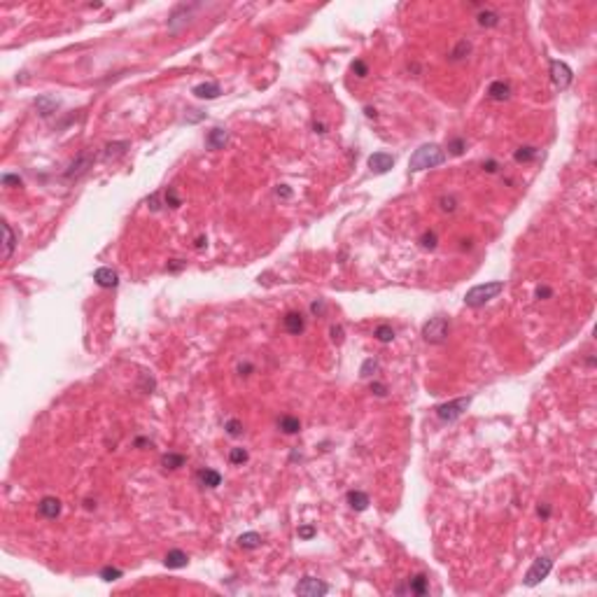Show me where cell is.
Instances as JSON below:
<instances>
[{"label":"cell","instance_id":"obj_1","mask_svg":"<svg viewBox=\"0 0 597 597\" xmlns=\"http://www.w3.org/2000/svg\"><path fill=\"white\" fill-rule=\"evenodd\" d=\"M443 161H446V152L439 145H434V142L432 145H422V147H417L413 152V156H411L409 171L417 173V171H427V168H436Z\"/></svg>","mask_w":597,"mask_h":597},{"label":"cell","instance_id":"obj_2","mask_svg":"<svg viewBox=\"0 0 597 597\" xmlns=\"http://www.w3.org/2000/svg\"><path fill=\"white\" fill-rule=\"evenodd\" d=\"M504 292V282L502 280H495V282H485V285H476L471 287L464 296V303L469 308H481L488 301H492L497 294Z\"/></svg>","mask_w":597,"mask_h":597},{"label":"cell","instance_id":"obj_3","mask_svg":"<svg viewBox=\"0 0 597 597\" xmlns=\"http://www.w3.org/2000/svg\"><path fill=\"white\" fill-rule=\"evenodd\" d=\"M448 329H450V320L448 318H443V315H439V318H432V320H427L425 324H422V338H425L427 343H432V345L446 343V338H448Z\"/></svg>","mask_w":597,"mask_h":597},{"label":"cell","instance_id":"obj_4","mask_svg":"<svg viewBox=\"0 0 597 597\" xmlns=\"http://www.w3.org/2000/svg\"><path fill=\"white\" fill-rule=\"evenodd\" d=\"M469 404H471V397H459V399L446 401L441 406H436V417L443 420V422H453L469 409Z\"/></svg>","mask_w":597,"mask_h":597},{"label":"cell","instance_id":"obj_5","mask_svg":"<svg viewBox=\"0 0 597 597\" xmlns=\"http://www.w3.org/2000/svg\"><path fill=\"white\" fill-rule=\"evenodd\" d=\"M551 569H553V560H551V557H537V560L532 562V567L527 569V574H525V586H527V588L539 586L541 581L551 574Z\"/></svg>","mask_w":597,"mask_h":597},{"label":"cell","instance_id":"obj_6","mask_svg":"<svg viewBox=\"0 0 597 597\" xmlns=\"http://www.w3.org/2000/svg\"><path fill=\"white\" fill-rule=\"evenodd\" d=\"M93 161H96V154H93L91 149H84L82 154H77V159H75L73 164L68 166L66 178H68V180H80L82 175H87V173H89V168L93 166Z\"/></svg>","mask_w":597,"mask_h":597},{"label":"cell","instance_id":"obj_7","mask_svg":"<svg viewBox=\"0 0 597 597\" xmlns=\"http://www.w3.org/2000/svg\"><path fill=\"white\" fill-rule=\"evenodd\" d=\"M294 593L296 595H303V597H322L329 593V586L324 581L315 579V576H306L301 583H296Z\"/></svg>","mask_w":597,"mask_h":597},{"label":"cell","instance_id":"obj_8","mask_svg":"<svg viewBox=\"0 0 597 597\" xmlns=\"http://www.w3.org/2000/svg\"><path fill=\"white\" fill-rule=\"evenodd\" d=\"M551 80H553V84H555L557 89H567L572 84V68L567 66L564 61L553 58L551 61Z\"/></svg>","mask_w":597,"mask_h":597},{"label":"cell","instance_id":"obj_9","mask_svg":"<svg viewBox=\"0 0 597 597\" xmlns=\"http://www.w3.org/2000/svg\"><path fill=\"white\" fill-rule=\"evenodd\" d=\"M191 9H194V5H178V7L173 9L171 19H168V31H171V33H178L182 26H187V24H189Z\"/></svg>","mask_w":597,"mask_h":597},{"label":"cell","instance_id":"obj_10","mask_svg":"<svg viewBox=\"0 0 597 597\" xmlns=\"http://www.w3.org/2000/svg\"><path fill=\"white\" fill-rule=\"evenodd\" d=\"M394 166V156L387 152H373L368 156V168L373 173H387Z\"/></svg>","mask_w":597,"mask_h":597},{"label":"cell","instance_id":"obj_11","mask_svg":"<svg viewBox=\"0 0 597 597\" xmlns=\"http://www.w3.org/2000/svg\"><path fill=\"white\" fill-rule=\"evenodd\" d=\"M93 280H96V285L105 287V289H110V287H117V282H119V278H117V271H112L110 266H100V269H96V273H93Z\"/></svg>","mask_w":597,"mask_h":597},{"label":"cell","instance_id":"obj_12","mask_svg":"<svg viewBox=\"0 0 597 597\" xmlns=\"http://www.w3.org/2000/svg\"><path fill=\"white\" fill-rule=\"evenodd\" d=\"M38 511H40L42 518H58V513H61V499L42 497L40 504H38Z\"/></svg>","mask_w":597,"mask_h":597},{"label":"cell","instance_id":"obj_13","mask_svg":"<svg viewBox=\"0 0 597 597\" xmlns=\"http://www.w3.org/2000/svg\"><path fill=\"white\" fill-rule=\"evenodd\" d=\"M282 324H285V329L289 331V334H294V336H299L306 329V322H303V315L301 313H296V311H289L282 318Z\"/></svg>","mask_w":597,"mask_h":597},{"label":"cell","instance_id":"obj_14","mask_svg":"<svg viewBox=\"0 0 597 597\" xmlns=\"http://www.w3.org/2000/svg\"><path fill=\"white\" fill-rule=\"evenodd\" d=\"M58 105H61V100H58L56 96H40V98H35V110H38L42 117L54 115V112L58 110Z\"/></svg>","mask_w":597,"mask_h":597},{"label":"cell","instance_id":"obj_15","mask_svg":"<svg viewBox=\"0 0 597 597\" xmlns=\"http://www.w3.org/2000/svg\"><path fill=\"white\" fill-rule=\"evenodd\" d=\"M189 557L184 551H180V548H173V551H168L164 557V564L168 567V569H182V567H187Z\"/></svg>","mask_w":597,"mask_h":597},{"label":"cell","instance_id":"obj_16","mask_svg":"<svg viewBox=\"0 0 597 597\" xmlns=\"http://www.w3.org/2000/svg\"><path fill=\"white\" fill-rule=\"evenodd\" d=\"M222 93V89H220V84L217 82H203V84H196L194 87V96L196 98H203V100H213V98H217Z\"/></svg>","mask_w":597,"mask_h":597},{"label":"cell","instance_id":"obj_17","mask_svg":"<svg viewBox=\"0 0 597 597\" xmlns=\"http://www.w3.org/2000/svg\"><path fill=\"white\" fill-rule=\"evenodd\" d=\"M131 147L129 145V140H117V142H110V145H105V152H103V159L105 161H115V159H119V156L126 154V149Z\"/></svg>","mask_w":597,"mask_h":597},{"label":"cell","instance_id":"obj_18","mask_svg":"<svg viewBox=\"0 0 597 597\" xmlns=\"http://www.w3.org/2000/svg\"><path fill=\"white\" fill-rule=\"evenodd\" d=\"M227 140H229V136H227L224 129H213L205 136V145H208V149H224Z\"/></svg>","mask_w":597,"mask_h":597},{"label":"cell","instance_id":"obj_19","mask_svg":"<svg viewBox=\"0 0 597 597\" xmlns=\"http://www.w3.org/2000/svg\"><path fill=\"white\" fill-rule=\"evenodd\" d=\"M198 483L201 485H205V488H217V485H222V474L220 471H215V469H201L196 474Z\"/></svg>","mask_w":597,"mask_h":597},{"label":"cell","instance_id":"obj_20","mask_svg":"<svg viewBox=\"0 0 597 597\" xmlns=\"http://www.w3.org/2000/svg\"><path fill=\"white\" fill-rule=\"evenodd\" d=\"M348 504L352 511H367L368 506V495L362 490H350L348 492Z\"/></svg>","mask_w":597,"mask_h":597},{"label":"cell","instance_id":"obj_21","mask_svg":"<svg viewBox=\"0 0 597 597\" xmlns=\"http://www.w3.org/2000/svg\"><path fill=\"white\" fill-rule=\"evenodd\" d=\"M488 96H490L492 100H506L508 96H511V89H508L506 82H502V80H497V82H492L490 87H488Z\"/></svg>","mask_w":597,"mask_h":597},{"label":"cell","instance_id":"obj_22","mask_svg":"<svg viewBox=\"0 0 597 597\" xmlns=\"http://www.w3.org/2000/svg\"><path fill=\"white\" fill-rule=\"evenodd\" d=\"M2 231H5V250H2V259H9L12 252H14V245H17V238H14V231L9 224H2Z\"/></svg>","mask_w":597,"mask_h":597},{"label":"cell","instance_id":"obj_23","mask_svg":"<svg viewBox=\"0 0 597 597\" xmlns=\"http://www.w3.org/2000/svg\"><path fill=\"white\" fill-rule=\"evenodd\" d=\"M238 546L240 548H259L262 546V534H257V532H245V534L238 537Z\"/></svg>","mask_w":597,"mask_h":597},{"label":"cell","instance_id":"obj_24","mask_svg":"<svg viewBox=\"0 0 597 597\" xmlns=\"http://www.w3.org/2000/svg\"><path fill=\"white\" fill-rule=\"evenodd\" d=\"M278 427L285 434H296L299 429H301V422H299V417H294V415H282L278 420Z\"/></svg>","mask_w":597,"mask_h":597},{"label":"cell","instance_id":"obj_25","mask_svg":"<svg viewBox=\"0 0 597 597\" xmlns=\"http://www.w3.org/2000/svg\"><path fill=\"white\" fill-rule=\"evenodd\" d=\"M409 593H413V595H425L427 593V576L425 574H417V576H413V579L409 581Z\"/></svg>","mask_w":597,"mask_h":597},{"label":"cell","instance_id":"obj_26","mask_svg":"<svg viewBox=\"0 0 597 597\" xmlns=\"http://www.w3.org/2000/svg\"><path fill=\"white\" fill-rule=\"evenodd\" d=\"M161 466H164V469H180V466H184V455L166 453L164 458H161Z\"/></svg>","mask_w":597,"mask_h":597},{"label":"cell","instance_id":"obj_27","mask_svg":"<svg viewBox=\"0 0 597 597\" xmlns=\"http://www.w3.org/2000/svg\"><path fill=\"white\" fill-rule=\"evenodd\" d=\"M478 24L485 26V28H492V26L499 24V14L492 12V9H481L478 12Z\"/></svg>","mask_w":597,"mask_h":597},{"label":"cell","instance_id":"obj_28","mask_svg":"<svg viewBox=\"0 0 597 597\" xmlns=\"http://www.w3.org/2000/svg\"><path fill=\"white\" fill-rule=\"evenodd\" d=\"M513 159L518 161V164H527V161H532V159H537V149L530 147V145H525V147H518L515 149Z\"/></svg>","mask_w":597,"mask_h":597},{"label":"cell","instance_id":"obj_29","mask_svg":"<svg viewBox=\"0 0 597 597\" xmlns=\"http://www.w3.org/2000/svg\"><path fill=\"white\" fill-rule=\"evenodd\" d=\"M471 51V45H469V40H459L458 47L453 49V54H450V61H462V58L466 56Z\"/></svg>","mask_w":597,"mask_h":597},{"label":"cell","instance_id":"obj_30","mask_svg":"<svg viewBox=\"0 0 597 597\" xmlns=\"http://www.w3.org/2000/svg\"><path fill=\"white\" fill-rule=\"evenodd\" d=\"M380 341V343H390L394 338V329L390 327V324H380V327H376V334H373Z\"/></svg>","mask_w":597,"mask_h":597},{"label":"cell","instance_id":"obj_31","mask_svg":"<svg viewBox=\"0 0 597 597\" xmlns=\"http://www.w3.org/2000/svg\"><path fill=\"white\" fill-rule=\"evenodd\" d=\"M164 198H166V205H168V208H180V205H182V198H180V194L175 191V187L166 189Z\"/></svg>","mask_w":597,"mask_h":597},{"label":"cell","instance_id":"obj_32","mask_svg":"<svg viewBox=\"0 0 597 597\" xmlns=\"http://www.w3.org/2000/svg\"><path fill=\"white\" fill-rule=\"evenodd\" d=\"M376 371H378V362L373 360V357H368V360L364 362V364H362L360 376H362V378H371L373 373H376Z\"/></svg>","mask_w":597,"mask_h":597},{"label":"cell","instance_id":"obj_33","mask_svg":"<svg viewBox=\"0 0 597 597\" xmlns=\"http://www.w3.org/2000/svg\"><path fill=\"white\" fill-rule=\"evenodd\" d=\"M100 579L107 581V583H112V581L122 579V569H117V567H103V569H100Z\"/></svg>","mask_w":597,"mask_h":597},{"label":"cell","instance_id":"obj_34","mask_svg":"<svg viewBox=\"0 0 597 597\" xmlns=\"http://www.w3.org/2000/svg\"><path fill=\"white\" fill-rule=\"evenodd\" d=\"M436 243H439V238H436V233H434V231H425V233L420 236V245L425 247V250H434V247H436Z\"/></svg>","mask_w":597,"mask_h":597},{"label":"cell","instance_id":"obj_35","mask_svg":"<svg viewBox=\"0 0 597 597\" xmlns=\"http://www.w3.org/2000/svg\"><path fill=\"white\" fill-rule=\"evenodd\" d=\"M229 459H231V464H243V462H247V450L245 448H233L229 453Z\"/></svg>","mask_w":597,"mask_h":597},{"label":"cell","instance_id":"obj_36","mask_svg":"<svg viewBox=\"0 0 597 597\" xmlns=\"http://www.w3.org/2000/svg\"><path fill=\"white\" fill-rule=\"evenodd\" d=\"M464 147H466V145H464V140H462V138L450 140V145H448V149H450V152H453V154H455V156H459V154H462V152H464Z\"/></svg>","mask_w":597,"mask_h":597},{"label":"cell","instance_id":"obj_37","mask_svg":"<svg viewBox=\"0 0 597 597\" xmlns=\"http://www.w3.org/2000/svg\"><path fill=\"white\" fill-rule=\"evenodd\" d=\"M2 184H5V187H21L24 182H21L19 175H9V173H5V175H2Z\"/></svg>","mask_w":597,"mask_h":597},{"label":"cell","instance_id":"obj_38","mask_svg":"<svg viewBox=\"0 0 597 597\" xmlns=\"http://www.w3.org/2000/svg\"><path fill=\"white\" fill-rule=\"evenodd\" d=\"M227 432H229L231 436H240V434H243V425H240V420H229V422H227Z\"/></svg>","mask_w":597,"mask_h":597},{"label":"cell","instance_id":"obj_39","mask_svg":"<svg viewBox=\"0 0 597 597\" xmlns=\"http://www.w3.org/2000/svg\"><path fill=\"white\" fill-rule=\"evenodd\" d=\"M315 537V527L313 525H303V527H299V539H313Z\"/></svg>","mask_w":597,"mask_h":597},{"label":"cell","instance_id":"obj_40","mask_svg":"<svg viewBox=\"0 0 597 597\" xmlns=\"http://www.w3.org/2000/svg\"><path fill=\"white\" fill-rule=\"evenodd\" d=\"M352 73H357V77H367L368 75L367 63H364V61H355V63H352Z\"/></svg>","mask_w":597,"mask_h":597},{"label":"cell","instance_id":"obj_41","mask_svg":"<svg viewBox=\"0 0 597 597\" xmlns=\"http://www.w3.org/2000/svg\"><path fill=\"white\" fill-rule=\"evenodd\" d=\"M329 334H331V341H334V343H343V327H341V324H334Z\"/></svg>","mask_w":597,"mask_h":597},{"label":"cell","instance_id":"obj_42","mask_svg":"<svg viewBox=\"0 0 597 597\" xmlns=\"http://www.w3.org/2000/svg\"><path fill=\"white\" fill-rule=\"evenodd\" d=\"M311 311L315 313V315H324V311H327V303H324V299H318V301L311 303Z\"/></svg>","mask_w":597,"mask_h":597},{"label":"cell","instance_id":"obj_43","mask_svg":"<svg viewBox=\"0 0 597 597\" xmlns=\"http://www.w3.org/2000/svg\"><path fill=\"white\" fill-rule=\"evenodd\" d=\"M439 203H441V210H446V213H453L455 210V198L453 196H443Z\"/></svg>","mask_w":597,"mask_h":597},{"label":"cell","instance_id":"obj_44","mask_svg":"<svg viewBox=\"0 0 597 597\" xmlns=\"http://www.w3.org/2000/svg\"><path fill=\"white\" fill-rule=\"evenodd\" d=\"M184 266H187V262H182V259H171L166 269L171 271V273H178V271H182V269H184Z\"/></svg>","mask_w":597,"mask_h":597},{"label":"cell","instance_id":"obj_45","mask_svg":"<svg viewBox=\"0 0 597 597\" xmlns=\"http://www.w3.org/2000/svg\"><path fill=\"white\" fill-rule=\"evenodd\" d=\"M371 392L378 394V397H385V394H387V387H385L383 383H371Z\"/></svg>","mask_w":597,"mask_h":597},{"label":"cell","instance_id":"obj_46","mask_svg":"<svg viewBox=\"0 0 597 597\" xmlns=\"http://www.w3.org/2000/svg\"><path fill=\"white\" fill-rule=\"evenodd\" d=\"M276 194H278L280 198H292V189L287 187V184H280V187L276 189Z\"/></svg>","mask_w":597,"mask_h":597},{"label":"cell","instance_id":"obj_47","mask_svg":"<svg viewBox=\"0 0 597 597\" xmlns=\"http://www.w3.org/2000/svg\"><path fill=\"white\" fill-rule=\"evenodd\" d=\"M147 205L152 208V210H159L161 208V201H159V194H152V196L147 198Z\"/></svg>","mask_w":597,"mask_h":597},{"label":"cell","instance_id":"obj_48","mask_svg":"<svg viewBox=\"0 0 597 597\" xmlns=\"http://www.w3.org/2000/svg\"><path fill=\"white\" fill-rule=\"evenodd\" d=\"M548 296H553L551 287H537V299H548Z\"/></svg>","mask_w":597,"mask_h":597},{"label":"cell","instance_id":"obj_49","mask_svg":"<svg viewBox=\"0 0 597 597\" xmlns=\"http://www.w3.org/2000/svg\"><path fill=\"white\" fill-rule=\"evenodd\" d=\"M497 168H499L497 161H485L483 164V171H488V173H497Z\"/></svg>","mask_w":597,"mask_h":597},{"label":"cell","instance_id":"obj_50","mask_svg":"<svg viewBox=\"0 0 597 597\" xmlns=\"http://www.w3.org/2000/svg\"><path fill=\"white\" fill-rule=\"evenodd\" d=\"M194 115H187V122H201L203 119V112H198V110H191Z\"/></svg>","mask_w":597,"mask_h":597},{"label":"cell","instance_id":"obj_51","mask_svg":"<svg viewBox=\"0 0 597 597\" xmlns=\"http://www.w3.org/2000/svg\"><path fill=\"white\" fill-rule=\"evenodd\" d=\"M205 245H208V238H205V236H201V238H196V245H194V247H196V250H203V247H205Z\"/></svg>","mask_w":597,"mask_h":597},{"label":"cell","instance_id":"obj_52","mask_svg":"<svg viewBox=\"0 0 597 597\" xmlns=\"http://www.w3.org/2000/svg\"><path fill=\"white\" fill-rule=\"evenodd\" d=\"M238 371H240L243 376H247V371H252V367H250V364H240V367H238Z\"/></svg>","mask_w":597,"mask_h":597},{"label":"cell","instance_id":"obj_53","mask_svg":"<svg viewBox=\"0 0 597 597\" xmlns=\"http://www.w3.org/2000/svg\"><path fill=\"white\" fill-rule=\"evenodd\" d=\"M364 112H367V117H376V110H373V107H371V105H367V107H364Z\"/></svg>","mask_w":597,"mask_h":597},{"label":"cell","instance_id":"obj_54","mask_svg":"<svg viewBox=\"0 0 597 597\" xmlns=\"http://www.w3.org/2000/svg\"><path fill=\"white\" fill-rule=\"evenodd\" d=\"M539 515H544V518H546V515H551V508H548V506H539Z\"/></svg>","mask_w":597,"mask_h":597},{"label":"cell","instance_id":"obj_55","mask_svg":"<svg viewBox=\"0 0 597 597\" xmlns=\"http://www.w3.org/2000/svg\"><path fill=\"white\" fill-rule=\"evenodd\" d=\"M313 129H315V131H318V133H324V126H322V124H318V122L313 124Z\"/></svg>","mask_w":597,"mask_h":597},{"label":"cell","instance_id":"obj_56","mask_svg":"<svg viewBox=\"0 0 597 597\" xmlns=\"http://www.w3.org/2000/svg\"><path fill=\"white\" fill-rule=\"evenodd\" d=\"M471 247V240H462V250H469Z\"/></svg>","mask_w":597,"mask_h":597}]
</instances>
